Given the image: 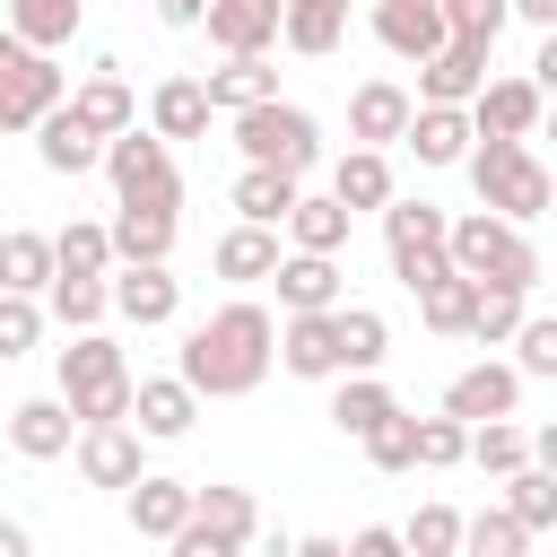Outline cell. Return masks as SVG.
<instances>
[{
	"instance_id": "obj_1",
	"label": "cell",
	"mask_w": 557,
	"mask_h": 557,
	"mask_svg": "<svg viewBox=\"0 0 557 557\" xmlns=\"http://www.w3.org/2000/svg\"><path fill=\"white\" fill-rule=\"evenodd\" d=\"M278 366V322L244 296V305H218L209 322H191L183 331V357H174V374L200 392V400H244V392H261V374Z\"/></svg>"
},
{
	"instance_id": "obj_2",
	"label": "cell",
	"mask_w": 557,
	"mask_h": 557,
	"mask_svg": "<svg viewBox=\"0 0 557 557\" xmlns=\"http://www.w3.org/2000/svg\"><path fill=\"white\" fill-rule=\"evenodd\" d=\"M461 174H470L479 209H487V218H505V226H531V218L548 209V165L531 157V139H479V131H470Z\"/></svg>"
},
{
	"instance_id": "obj_3",
	"label": "cell",
	"mask_w": 557,
	"mask_h": 557,
	"mask_svg": "<svg viewBox=\"0 0 557 557\" xmlns=\"http://www.w3.org/2000/svg\"><path fill=\"white\" fill-rule=\"evenodd\" d=\"M444 261L470 278V287H540V252H531V235L522 226H505V218H487V209H470V218H444Z\"/></svg>"
},
{
	"instance_id": "obj_4",
	"label": "cell",
	"mask_w": 557,
	"mask_h": 557,
	"mask_svg": "<svg viewBox=\"0 0 557 557\" xmlns=\"http://www.w3.org/2000/svg\"><path fill=\"white\" fill-rule=\"evenodd\" d=\"M52 374H61V400H70L78 426L131 418V366L104 331H70V348H52Z\"/></svg>"
},
{
	"instance_id": "obj_5",
	"label": "cell",
	"mask_w": 557,
	"mask_h": 557,
	"mask_svg": "<svg viewBox=\"0 0 557 557\" xmlns=\"http://www.w3.org/2000/svg\"><path fill=\"white\" fill-rule=\"evenodd\" d=\"M235 148H244V165H278V174H313V157H322V131H313V113L305 104H287V96H270V104H244L235 113Z\"/></svg>"
},
{
	"instance_id": "obj_6",
	"label": "cell",
	"mask_w": 557,
	"mask_h": 557,
	"mask_svg": "<svg viewBox=\"0 0 557 557\" xmlns=\"http://www.w3.org/2000/svg\"><path fill=\"white\" fill-rule=\"evenodd\" d=\"M96 165L113 174V200H131V209H183V174H174V148L157 131H139V122L113 131Z\"/></svg>"
},
{
	"instance_id": "obj_7",
	"label": "cell",
	"mask_w": 557,
	"mask_h": 557,
	"mask_svg": "<svg viewBox=\"0 0 557 557\" xmlns=\"http://www.w3.org/2000/svg\"><path fill=\"white\" fill-rule=\"evenodd\" d=\"M383 252H392V278L418 296L435 287L453 261H444V209L435 200H383Z\"/></svg>"
},
{
	"instance_id": "obj_8",
	"label": "cell",
	"mask_w": 557,
	"mask_h": 557,
	"mask_svg": "<svg viewBox=\"0 0 557 557\" xmlns=\"http://www.w3.org/2000/svg\"><path fill=\"white\" fill-rule=\"evenodd\" d=\"M61 96H70V78L52 70V52H35V44L0 35V131H35Z\"/></svg>"
},
{
	"instance_id": "obj_9",
	"label": "cell",
	"mask_w": 557,
	"mask_h": 557,
	"mask_svg": "<svg viewBox=\"0 0 557 557\" xmlns=\"http://www.w3.org/2000/svg\"><path fill=\"white\" fill-rule=\"evenodd\" d=\"M139 444H148V435H139L131 418H104V426H78V435H70V453H78V479H87V487H131V479L148 470V461H139Z\"/></svg>"
},
{
	"instance_id": "obj_10",
	"label": "cell",
	"mask_w": 557,
	"mask_h": 557,
	"mask_svg": "<svg viewBox=\"0 0 557 557\" xmlns=\"http://www.w3.org/2000/svg\"><path fill=\"white\" fill-rule=\"evenodd\" d=\"M540 104H548V96H540L531 78H479V96H470L461 113H470L479 139H531V131H540Z\"/></svg>"
},
{
	"instance_id": "obj_11",
	"label": "cell",
	"mask_w": 557,
	"mask_h": 557,
	"mask_svg": "<svg viewBox=\"0 0 557 557\" xmlns=\"http://www.w3.org/2000/svg\"><path fill=\"white\" fill-rule=\"evenodd\" d=\"M104 287H113V313H122V322H139V331H157V322H174V313H183V278H165V261L104 270Z\"/></svg>"
},
{
	"instance_id": "obj_12",
	"label": "cell",
	"mask_w": 557,
	"mask_h": 557,
	"mask_svg": "<svg viewBox=\"0 0 557 557\" xmlns=\"http://www.w3.org/2000/svg\"><path fill=\"white\" fill-rule=\"evenodd\" d=\"M513 400H522V374L496 366V357H479V366H461V374L444 383V418H461V426H479V418H513Z\"/></svg>"
},
{
	"instance_id": "obj_13",
	"label": "cell",
	"mask_w": 557,
	"mask_h": 557,
	"mask_svg": "<svg viewBox=\"0 0 557 557\" xmlns=\"http://www.w3.org/2000/svg\"><path fill=\"white\" fill-rule=\"evenodd\" d=\"M191 418H200V392H191L183 374H148V383H131V426H139L148 444L191 435Z\"/></svg>"
},
{
	"instance_id": "obj_14",
	"label": "cell",
	"mask_w": 557,
	"mask_h": 557,
	"mask_svg": "<svg viewBox=\"0 0 557 557\" xmlns=\"http://www.w3.org/2000/svg\"><path fill=\"white\" fill-rule=\"evenodd\" d=\"M479 78H487V52L444 35V44L418 61V96H409V104H470V96H479Z\"/></svg>"
},
{
	"instance_id": "obj_15",
	"label": "cell",
	"mask_w": 557,
	"mask_h": 557,
	"mask_svg": "<svg viewBox=\"0 0 557 557\" xmlns=\"http://www.w3.org/2000/svg\"><path fill=\"white\" fill-rule=\"evenodd\" d=\"M366 26H374V44H383L392 61H409V70H418V61L444 44V17H435V0H374V17H366Z\"/></svg>"
},
{
	"instance_id": "obj_16",
	"label": "cell",
	"mask_w": 557,
	"mask_h": 557,
	"mask_svg": "<svg viewBox=\"0 0 557 557\" xmlns=\"http://www.w3.org/2000/svg\"><path fill=\"white\" fill-rule=\"evenodd\" d=\"M278 366H287L296 383H331V374H339V331H331V313H287V322H278Z\"/></svg>"
},
{
	"instance_id": "obj_17",
	"label": "cell",
	"mask_w": 557,
	"mask_h": 557,
	"mask_svg": "<svg viewBox=\"0 0 557 557\" xmlns=\"http://www.w3.org/2000/svg\"><path fill=\"white\" fill-rule=\"evenodd\" d=\"M200 26H209V44H218L226 61H235V52H270V44H278V0H209Z\"/></svg>"
},
{
	"instance_id": "obj_18",
	"label": "cell",
	"mask_w": 557,
	"mask_h": 557,
	"mask_svg": "<svg viewBox=\"0 0 557 557\" xmlns=\"http://www.w3.org/2000/svg\"><path fill=\"white\" fill-rule=\"evenodd\" d=\"M278 305L287 313H331L339 305V252H278Z\"/></svg>"
},
{
	"instance_id": "obj_19",
	"label": "cell",
	"mask_w": 557,
	"mask_h": 557,
	"mask_svg": "<svg viewBox=\"0 0 557 557\" xmlns=\"http://www.w3.org/2000/svg\"><path fill=\"white\" fill-rule=\"evenodd\" d=\"M70 435H78V418H70V400L52 392V400H17L9 409V444H17V461H61L70 453Z\"/></svg>"
},
{
	"instance_id": "obj_20",
	"label": "cell",
	"mask_w": 557,
	"mask_h": 557,
	"mask_svg": "<svg viewBox=\"0 0 557 557\" xmlns=\"http://www.w3.org/2000/svg\"><path fill=\"white\" fill-rule=\"evenodd\" d=\"M122 513H131L139 540H165V531H183V513H191V479H157V470H139V479L122 487Z\"/></svg>"
},
{
	"instance_id": "obj_21",
	"label": "cell",
	"mask_w": 557,
	"mask_h": 557,
	"mask_svg": "<svg viewBox=\"0 0 557 557\" xmlns=\"http://www.w3.org/2000/svg\"><path fill=\"white\" fill-rule=\"evenodd\" d=\"M104 244H113V270H131V261H165V252H174V209H131V200H113Z\"/></svg>"
},
{
	"instance_id": "obj_22",
	"label": "cell",
	"mask_w": 557,
	"mask_h": 557,
	"mask_svg": "<svg viewBox=\"0 0 557 557\" xmlns=\"http://www.w3.org/2000/svg\"><path fill=\"white\" fill-rule=\"evenodd\" d=\"M339 35H348V0H278V44L287 52L322 61V52H339Z\"/></svg>"
},
{
	"instance_id": "obj_23",
	"label": "cell",
	"mask_w": 557,
	"mask_h": 557,
	"mask_svg": "<svg viewBox=\"0 0 557 557\" xmlns=\"http://www.w3.org/2000/svg\"><path fill=\"white\" fill-rule=\"evenodd\" d=\"M200 96H209V113H244V104H270L278 96V70H270V52H235L226 70L200 78Z\"/></svg>"
},
{
	"instance_id": "obj_24",
	"label": "cell",
	"mask_w": 557,
	"mask_h": 557,
	"mask_svg": "<svg viewBox=\"0 0 557 557\" xmlns=\"http://www.w3.org/2000/svg\"><path fill=\"white\" fill-rule=\"evenodd\" d=\"M61 104H70V113H78V122H87L96 139H113V131H131V122H139V104H131V87L113 78V61H96V78H78V87H70Z\"/></svg>"
},
{
	"instance_id": "obj_25",
	"label": "cell",
	"mask_w": 557,
	"mask_h": 557,
	"mask_svg": "<svg viewBox=\"0 0 557 557\" xmlns=\"http://www.w3.org/2000/svg\"><path fill=\"white\" fill-rule=\"evenodd\" d=\"M400 131H409V87L366 78V87L348 96V139H357V148H383V139H400Z\"/></svg>"
},
{
	"instance_id": "obj_26",
	"label": "cell",
	"mask_w": 557,
	"mask_h": 557,
	"mask_svg": "<svg viewBox=\"0 0 557 557\" xmlns=\"http://www.w3.org/2000/svg\"><path fill=\"white\" fill-rule=\"evenodd\" d=\"M400 139L418 148V165H461L470 157V113L461 104H409V131Z\"/></svg>"
},
{
	"instance_id": "obj_27",
	"label": "cell",
	"mask_w": 557,
	"mask_h": 557,
	"mask_svg": "<svg viewBox=\"0 0 557 557\" xmlns=\"http://www.w3.org/2000/svg\"><path fill=\"white\" fill-rule=\"evenodd\" d=\"M35 157L52 165V174H96V157H104V139L70 113V104H52L44 122H35Z\"/></svg>"
},
{
	"instance_id": "obj_28",
	"label": "cell",
	"mask_w": 557,
	"mask_h": 557,
	"mask_svg": "<svg viewBox=\"0 0 557 557\" xmlns=\"http://www.w3.org/2000/svg\"><path fill=\"white\" fill-rule=\"evenodd\" d=\"M331 331H339V374H374L392 357V322L374 305H331Z\"/></svg>"
},
{
	"instance_id": "obj_29",
	"label": "cell",
	"mask_w": 557,
	"mask_h": 557,
	"mask_svg": "<svg viewBox=\"0 0 557 557\" xmlns=\"http://www.w3.org/2000/svg\"><path fill=\"white\" fill-rule=\"evenodd\" d=\"M148 131L174 148V139H200L209 131V96H200V78H165L157 96H148Z\"/></svg>"
},
{
	"instance_id": "obj_30",
	"label": "cell",
	"mask_w": 557,
	"mask_h": 557,
	"mask_svg": "<svg viewBox=\"0 0 557 557\" xmlns=\"http://www.w3.org/2000/svg\"><path fill=\"white\" fill-rule=\"evenodd\" d=\"M331 200L357 218V209H383L392 200V165H383V148H348L339 165H331Z\"/></svg>"
},
{
	"instance_id": "obj_31",
	"label": "cell",
	"mask_w": 557,
	"mask_h": 557,
	"mask_svg": "<svg viewBox=\"0 0 557 557\" xmlns=\"http://www.w3.org/2000/svg\"><path fill=\"white\" fill-rule=\"evenodd\" d=\"M278 270V226H226L218 235V278H235V287H252V278H270Z\"/></svg>"
},
{
	"instance_id": "obj_32",
	"label": "cell",
	"mask_w": 557,
	"mask_h": 557,
	"mask_svg": "<svg viewBox=\"0 0 557 557\" xmlns=\"http://www.w3.org/2000/svg\"><path fill=\"white\" fill-rule=\"evenodd\" d=\"M78 17H87V0H9V35L35 52H61L78 35Z\"/></svg>"
},
{
	"instance_id": "obj_33",
	"label": "cell",
	"mask_w": 557,
	"mask_h": 557,
	"mask_svg": "<svg viewBox=\"0 0 557 557\" xmlns=\"http://www.w3.org/2000/svg\"><path fill=\"white\" fill-rule=\"evenodd\" d=\"M296 209V174H278V165H244L235 174V218L244 226H278Z\"/></svg>"
},
{
	"instance_id": "obj_34",
	"label": "cell",
	"mask_w": 557,
	"mask_h": 557,
	"mask_svg": "<svg viewBox=\"0 0 557 557\" xmlns=\"http://www.w3.org/2000/svg\"><path fill=\"white\" fill-rule=\"evenodd\" d=\"M278 226H287V244H296V252H339V244H348V209H339L331 191H313V200L296 191V209H287Z\"/></svg>"
},
{
	"instance_id": "obj_35",
	"label": "cell",
	"mask_w": 557,
	"mask_h": 557,
	"mask_svg": "<svg viewBox=\"0 0 557 557\" xmlns=\"http://www.w3.org/2000/svg\"><path fill=\"white\" fill-rule=\"evenodd\" d=\"M113 313V287L104 278H44V322H61V331H96Z\"/></svg>"
},
{
	"instance_id": "obj_36",
	"label": "cell",
	"mask_w": 557,
	"mask_h": 557,
	"mask_svg": "<svg viewBox=\"0 0 557 557\" xmlns=\"http://www.w3.org/2000/svg\"><path fill=\"white\" fill-rule=\"evenodd\" d=\"M505 513L540 540L548 522H557V470L548 461H522V470H505Z\"/></svg>"
},
{
	"instance_id": "obj_37",
	"label": "cell",
	"mask_w": 557,
	"mask_h": 557,
	"mask_svg": "<svg viewBox=\"0 0 557 557\" xmlns=\"http://www.w3.org/2000/svg\"><path fill=\"white\" fill-rule=\"evenodd\" d=\"M191 522H209V531H226V540H261V505H252V487H191Z\"/></svg>"
},
{
	"instance_id": "obj_38",
	"label": "cell",
	"mask_w": 557,
	"mask_h": 557,
	"mask_svg": "<svg viewBox=\"0 0 557 557\" xmlns=\"http://www.w3.org/2000/svg\"><path fill=\"white\" fill-rule=\"evenodd\" d=\"M44 278H52V235L9 226V235H0V287H9V296H44Z\"/></svg>"
},
{
	"instance_id": "obj_39",
	"label": "cell",
	"mask_w": 557,
	"mask_h": 557,
	"mask_svg": "<svg viewBox=\"0 0 557 557\" xmlns=\"http://www.w3.org/2000/svg\"><path fill=\"white\" fill-rule=\"evenodd\" d=\"M104 270H113V244H104V226L70 218V226L52 235V278H104Z\"/></svg>"
},
{
	"instance_id": "obj_40",
	"label": "cell",
	"mask_w": 557,
	"mask_h": 557,
	"mask_svg": "<svg viewBox=\"0 0 557 557\" xmlns=\"http://www.w3.org/2000/svg\"><path fill=\"white\" fill-rule=\"evenodd\" d=\"M383 409H400L383 374H339V400H331V426H339V435H366Z\"/></svg>"
},
{
	"instance_id": "obj_41",
	"label": "cell",
	"mask_w": 557,
	"mask_h": 557,
	"mask_svg": "<svg viewBox=\"0 0 557 557\" xmlns=\"http://www.w3.org/2000/svg\"><path fill=\"white\" fill-rule=\"evenodd\" d=\"M461 461H479V470H496V479H505V470H522V461H531V435H522L513 418H479V426H470V444H461Z\"/></svg>"
},
{
	"instance_id": "obj_42",
	"label": "cell",
	"mask_w": 557,
	"mask_h": 557,
	"mask_svg": "<svg viewBox=\"0 0 557 557\" xmlns=\"http://www.w3.org/2000/svg\"><path fill=\"white\" fill-rule=\"evenodd\" d=\"M453 557H531V531H522L505 505H487V513L461 522V548H453Z\"/></svg>"
},
{
	"instance_id": "obj_43",
	"label": "cell",
	"mask_w": 557,
	"mask_h": 557,
	"mask_svg": "<svg viewBox=\"0 0 557 557\" xmlns=\"http://www.w3.org/2000/svg\"><path fill=\"white\" fill-rule=\"evenodd\" d=\"M522 313H531V296H522V287H479L461 331H470L479 348H496V339H513V322H522Z\"/></svg>"
},
{
	"instance_id": "obj_44",
	"label": "cell",
	"mask_w": 557,
	"mask_h": 557,
	"mask_svg": "<svg viewBox=\"0 0 557 557\" xmlns=\"http://www.w3.org/2000/svg\"><path fill=\"white\" fill-rule=\"evenodd\" d=\"M435 17L453 44H479V52H496V35H505V0H435Z\"/></svg>"
},
{
	"instance_id": "obj_45",
	"label": "cell",
	"mask_w": 557,
	"mask_h": 557,
	"mask_svg": "<svg viewBox=\"0 0 557 557\" xmlns=\"http://www.w3.org/2000/svg\"><path fill=\"white\" fill-rule=\"evenodd\" d=\"M470 296H479V287H470L461 270H444L435 287H418V313H426V331H444V339H461V322H470Z\"/></svg>"
},
{
	"instance_id": "obj_46",
	"label": "cell",
	"mask_w": 557,
	"mask_h": 557,
	"mask_svg": "<svg viewBox=\"0 0 557 557\" xmlns=\"http://www.w3.org/2000/svg\"><path fill=\"white\" fill-rule=\"evenodd\" d=\"M461 444H470L461 418H418V426H409V470H453Z\"/></svg>"
},
{
	"instance_id": "obj_47",
	"label": "cell",
	"mask_w": 557,
	"mask_h": 557,
	"mask_svg": "<svg viewBox=\"0 0 557 557\" xmlns=\"http://www.w3.org/2000/svg\"><path fill=\"white\" fill-rule=\"evenodd\" d=\"M400 548H409V557H453V548H461V513H453V505H418V513L400 522Z\"/></svg>"
},
{
	"instance_id": "obj_48",
	"label": "cell",
	"mask_w": 557,
	"mask_h": 557,
	"mask_svg": "<svg viewBox=\"0 0 557 557\" xmlns=\"http://www.w3.org/2000/svg\"><path fill=\"white\" fill-rule=\"evenodd\" d=\"M513 374H557V313H522L513 322Z\"/></svg>"
},
{
	"instance_id": "obj_49",
	"label": "cell",
	"mask_w": 557,
	"mask_h": 557,
	"mask_svg": "<svg viewBox=\"0 0 557 557\" xmlns=\"http://www.w3.org/2000/svg\"><path fill=\"white\" fill-rule=\"evenodd\" d=\"M409 426H418L409 409H383V418L357 435V444H366V461H374V470H409Z\"/></svg>"
},
{
	"instance_id": "obj_50",
	"label": "cell",
	"mask_w": 557,
	"mask_h": 557,
	"mask_svg": "<svg viewBox=\"0 0 557 557\" xmlns=\"http://www.w3.org/2000/svg\"><path fill=\"white\" fill-rule=\"evenodd\" d=\"M35 339H44V305H35V296H9V287H0V366H9V357H26Z\"/></svg>"
},
{
	"instance_id": "obj_51",
	"label": "cell",
	"mask_w": 557,
	"mask_h": 557,
	"mask_svg": "<svg viewBox=\"0 0 557 557\" xmlns=\"http://www.w3.org/2000/svg\"><path fill=\"white\" fill-rule=\"evenodd\" d=\"M165 548H174V557H244V540H226V531H209V522H191V513H183V531H165Z\"/></svg>"
},
{
	"instance_id": "obj_52",
	"label": "cell",
	"mask_w": 557,
	"mask_h": 557,
	"mask_svg": "<svg viewBox=\"0 0 557 557\" xmlns=\"http://www.w3.org/2000/svg\"><path fill=\"white\" fill-rule=\"evenodd\" d=\"M339 557H409V548H400V531H383V522H374V531L339 540Z\"/></svg>"
},
{
	"instance_id": "obj_53",
	"label": "cell",
	"mask_w": 557,
	"mask_h": 557,
	"mask_svg": "<svg viewBox=\"0 0 557 557\" xmlns=\"http://www.w3.org/2000/svg\"><path fill=\"white\" fill-rule=\"evenodd\" d=\"M505 17H531V26L548 35V26H557V0H505Z\"/></svg>"
},
{
	"instance_id": "obj_54",
	"label": "cell",
	"mask_w": 557,
	"mask_h": 557,
	"mask_svg": "<svg viewBox=\"0 0 557 557\" xmlns=\"http://www.w3.org/2000/svg\"><path fill=\"white\" fill-rule=\"evenodd\" d=\"M200 9H209V0H157V17H165V26H200Z\"/></svg>"
},
{
	"instance_id": "obj_55",
	"label": "cell",
	"mask_w": 557,
	"mask_h": 557,
	"mask_svg": "<svg viewBox=\"0 0 557 557\" xmlns=\"http://www.w3.org/2000/svg\"><path fill=\"white\" fill-rule=\"evenodd\" d=\"M0 557H35V540H26V522H9V513H0Z\"/></svg>"
},
{
	"instance_id": "obj_56",
	"label": "cell",
	"mask_w": 557,
	"mask_h": 557,
	"mask_svg": "<svg viewBox=\"0 0 557 557\" xmlns=\"http://www.w3.org/2000/svg\"><path fill=\"white\" fill-rule=\"evenodd\" d=\"M287 557H339V540H287Z\"/></svg>"
}]
</instances>
